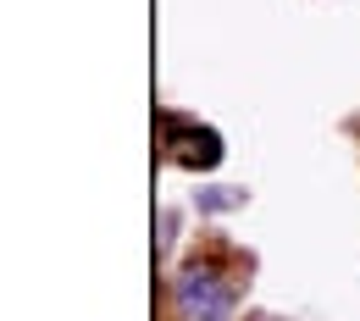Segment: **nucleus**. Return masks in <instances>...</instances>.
<instances>
[{"label":"nucleus","instance_id":"2","mask_svg":"<svg viewBox=\"0 0 360 321\" xmlns=\"http://www.w3.org/2000/svg\"><path fill=\"white\" fill-rule=\"evenodd\" d=\"M244 199H250L244 188H200V194H194L200 211H233V205H244Z\"/></svg>","mask_w":360,"mask_h":321},{"label":"nucleus","instance_id":"1","mask_svg":"<svg viewBox=\"0 0 360 321\" xmlns=\"http://www.w3.org/2000/svg\"><path fill=\"white\" fill-rule=\"evenodd\" d=\"M172 299H178L183 321H227L233 316V288H222L217 272H205V266H188L178 277V288H172Z\"/></svg>","mask_w":360,"mask_h":321}]
</instances>
